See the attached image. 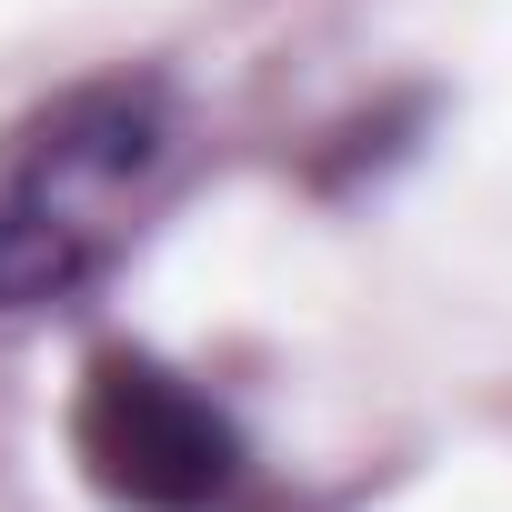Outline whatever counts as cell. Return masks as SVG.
Returning <instances> with one entry per match:
<instances>
[{
  "label": "cell",
  "mask_w": 512,
  "mask_h": 512,
  "mask_svg": "<svg viewBox=\"0 0 512 512\" xmlns=\"http://www.w3.org/2000/svg\"><path fill=\"white\" fill-rule=\"evenodd\" d=\"M171 141H181V111H171V81L151 71H111L31 111L0 151V312L81 302L111 272Z\"/></svg>",
  "instance_id": "cell-1"
},
{
  "label": "cell",
  "mask_w": 512,
  "mask_h": 512,
  "mask_svg": "<svg viewBox=\"0 0 512 512\" xmlns=\"http://www.w3.org/2000/svg\"><path fill=\"white\" fill-rule=\"evenodd\" d=\"M81 472L121 512H231L251 482V432L231 422L221 392L151 352H101L71 412Z\"/></svg>",
  "instance_id": "cell-2"
}]
</instances>
